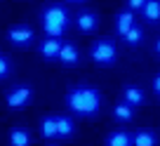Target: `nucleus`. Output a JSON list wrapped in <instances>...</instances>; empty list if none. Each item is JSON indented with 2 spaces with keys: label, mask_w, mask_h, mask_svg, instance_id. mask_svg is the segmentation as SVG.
I'll return each mask as SVG.
<instances>
[{
  "label": "nucleus",
  "mask_w": 160,
  "mask_h": 146,
  "mask_svg": "<svg viewBox=\"0 0 160 146\" xmlns=\"http://www.w3.org/2000/svg\"><path fill=\"white\" fill-rule=\"evenodd\" d=\"M66 104H68V108L75 116L92 118L101 108V92L97 87H90V85H75L66 94Z\"/></svg>",
  "instance_id": "f257e3e1"
},
{
  "label": "nucleus",
  "mask_w": 160,
  "mask_h": 146,
  "mask_svg": "<svg viewBox=\"0 0 160 146\" xmlns=\"http://www.w3.org/2000/svg\"><path fill=\"white\" fill-rule=\"evenodd\" d=\"M40 21H42V31H45L47 35L61 38V33L68 28L71 17H68V10H66L64 5H47L40 12Z\"/></svg>",
  "instance_id": "f03ea898"
},
{
  "label": "nucleus",
  "mask_w": 160,
  "mask_h": 146,
  "mask_svg": "<svg viewBox=\"0 0 160 146\" xmlns=\"http://www.w3.org/2000/svg\"><path fill=\"white\" fill-rule=\"evenodd\" d=\"M90 57H92V61L94 64H99V66H111V64H115V59H118V50H115V43H111V40H97L94 45L90 47Z\"/></svg>",
  "instance_id": "7ed1b4c3"
},
{
  "label": "nucleus",
  "mask_w": 160,
  "mask_h": 146,
  "mask_svg": "<svg viewBox=\"0 0 160 146\" xmlns=\"http://www.w3.org/2000/svg\"><path fill=\"white\" fill-rule=\"evenodd\" d=\"M31 99H33V87H31V85H17V87H12V90L7 92L5 104L10 106V108H14V111H17V108L28 106Z\"/></svg>",
  "instance_id": "20e7f679"
},
{
  "label": "nucleus",
  "mask_w": 160,
  "mask_h": 146,
  "mask_svg": "<svg viewBox=\"0 0 160 146\" xmlns=\"http://www.w3.org/2000/svg\"><path fill=\"white\" fill-rule=\"evenodd\" d=\"M33 38H35V31L31 26H12L7 31V40L17 47H28L33 43Z\"/></svg>",
  "instance_id": "39448f33"
},
{
  "label": "nucleus",
  "mask_w": 160,
  "mask_h": 146,
  "mask_svg": "<svg viewBox=\"0 0 160 146\" xmlns=\"http://www.w3.org/2000/svg\"><path fill=\"white\" fill-rule=\"evenodd\" d=\"M75 26H78L80 33H94L97 26H99V17H97L92 10H82V12H78V17H75Z\"/></svg>",
  "instance_id": "423d86ee"
},
{
  "label": "nucleus",
  "mask_w": 160,
  "mask_h": 146,
  "mask_svg": "<svg viewBox=\"0 0 160 146\" xmlns=\"http://www.w3.org/2000/svg\"><path fill=\"white\" fill-rule=\"evenodd\" d=\"M132 26H137V17H134V12L127 7V10H122L115 17V33H118V38H122Z\"/></svg>",
  "instance_id": "0eeeda50"
},
{
  "label": "nucleus",
  "mask_w": 160,
  "mask_h": 146,
  "mask_svg": "<svg viewBox=\"0 0 160 146\" xmlns=\"http://www.w3.org/2000/svg\"><path fill=\"white\" fill-rule=\"evenodd\" d=\"M57 59L64 66H75L80 61V52H78V47H75L73 43H61V50H59V54H57Z\"/></svg>",
  "instance_id": "6e6552de"
},
{
  "label": "nucleus",
  "mask_w": 160,
  "mask_h": 146,
  "mask_svg": "<svg viewBox=\"0 0 160 146\" xmlns=\"http://www.w3.org/2000/svg\"><path fill=\"white\" fill-rule=\"evenodd\" d=\"M59 50H61V40L59 38H52V35H47L45 40L38 45V52H40L42 59H57Z\"/></svg>",
  "instance_id": "1a4fd4ad"
},
{
  "label": "nucleus",
  "mask_w": 160,
  "mask_h": 146,
  "mask_svg": "<svg viewBox=\"0 0 160 146\" xmlns=\"http://www.w3.org/2000/svg\"><path fill=\"white\" fill-rule=\"evenodd\" d=\"M122 101H127V104H132L137 108V106H141L146 101V92L141 90V87H137V85H127L125 90H122Z\"/></svg>",
  "instance_id": "9d476101"
},
{
  "label": "nucleus",
  "mask_w": 160,
  "mask_h": 146,
  "mask_svg": "<svg viewBox=\"0 0 160 146\" xmlns=\"http://www.w3.org/2000/svg\"><path fill=\"white\" fill-rule=\"evenodd\" d=\"M73 132H75L73 118H68V116H57V137H61V139H68Z\"/></svg>",
  "instance_id": "9b49d317"
},
{
  "label": "nucleus",
  "mask_w": 160,
  "mask_h": 146,
  "mask_svg": "<svg viewBox=\"0 0 160 146\" xmlns=\"http://www.w3.org/2000/svg\"><path fill=\"white\" fill-rule=\"evenodd\" d=\"M113 118H115V120H120V123L132 120V118H134V106L127 104V101H120V104H115V106H113Z\"/></svg>",
  "instance_id": "f8f14e48"
},
{
  "label": "nucleus",
  "mask_w": 160,
  "mask_h": 146,
  "mask_svg": "<svg viewBox=\"0 0 160 146\" xmlns=\"http://www.w3.org/2000/svg\"><path fill=\"white\" fill-rule=\"evenodd\" d=\"M132 146H158V139L151 130H139L132 134Z\"/></svg>",
  "instance_id": "ddd939ff"
},
{
  "label": "nucleus",
  "mask_w": 160,
  "mask_h": 146,
  "mask_svg": "<svg viewBox=\"0 0 160 146\" xmlns=\"http://www.w3.org/2000/svg\"><path fill=\"white\" fill-rule=\"evenodd\" d=\"M106 146H132V134L130 132H111L108 137H106Z\"/></svg>",
  "instance_id": "4468645a"
},
{
  "label": "nucleus",
  "mask_w": 160,
  "mask_h": 146,
  "mask_svg": "<svg viewBox=\"0 0 160 146\" xmlns=\"http://www.w3.org/2000/svg\"><path fill=\"white\" fill-rule=\"evenodd\" d=\"M10 146H31V134L24 127H14L10 132Z\"/></svg>",
  "instance_id": "2eb2a0df"
},
{
  "label": "nucleus",
  "mask_w": 160,
  "mask_h": 146,
  "mask_svg": "<svg viewBox=\"0 0 160 146\" xmlns=\"http://www.w3.org/2000/svg\"><path fill=\"white\" fill-rule=\"evenodd\" d=\"M141 14L146 21H160V0H146V5L141 7Z\"/></svg>",
  "instance_id": "dca6fc26"
},
{
  "label": "nucleus",
  "mask_w": 160,
  "mask_h": 146,
  "mask_svg": "<svg viewBox=\"0 0 160 146\" xmlns=\"http://www.w3.org/2000/svg\"><path fill=\"white\" fill-rule=\"evenodd\" d=\"M40 132L45 139H54L57 137V118L54 116H45L42 123H40Z\"/></svg>",
  "instance_id": "f3484780"
},
{
  "label": "nucleus",
  "mask_w": 160,
  "mask_h": 146,
  "mask_svg": "<svg viewBox=\"0 0 160 146\" xmlns=\"http://www.w3.org/2000/svg\"><path fill=\"white\" fill-rule=\"evenodd\" d=\"M122 40H125V43H127L130 47H137V45H139L141 40H144V31H141L139 26H132V28L127 31L125 35H122Z\"/></svg>",
  "instance_id": "a211bd4d"
},
{
  "label": "nucleus",
  "mask_w": 160,
  "mask_h": 146,
  "mask_svg": "<svg viewBox=\"0 0 160 146\" xmlns=\"http://www.w3.org/2000/svg\"><path fill=\"white\" fill-rule=\"evenodd\" d=\"M10 76V59L5 54H0V80Z\"/></svg>",
  "instance_id": "6ab92c4d"
},
{
  "label": "nucleus",
  "mask_w": 160,
  "mask_h": 146,
  "mask_svg": "<svg viewBox=\"0 0 160 146\" xmlns=\"http://www.w3.org/2000/svg\"><path fill=\"white\" fill-rule=\"evenodd\" d=\"M146 5V0H127V7H130L132 12H137V10H141V7Z\"/></svg>",
  "instance_id": "aec40b11"
},
{
  "label": "nucleus",
  "mask_w": 160,
  "mask_h": 146,
  "mask_svg": "<svg viewBox=\"0 0 160 146\" xmlns=\"http://www.w3.org/2000/svg\"><path fill=\"white\" fill-rule=\"evenodd\" d=\"M153 94H155V97H160V73L153 78Z\"/></svg>",
  "instance_id": "412c9836"
},
{
  "label": "nucleus",
  "mask_w": 160,
  "mask_h": 146,
  "mask_svg": "<svg viewBox=\"0 0 160 146\" xmlns=\"http://www.w3.org/2000/svg\"><path fill=\"white\" fill-rule=\"evenodd\" d=\"M153 50H155V54H158V57H160V38H158V40H155V43H153Z\"/></svg>",
  "instance_id": "4be33fe9"
},
{
  "label": "nucleus",
  "mask_w": 160,
  "mask_h": 146,
  "mask_svg": "<svg viewBox=\"0 0 160 146\" xmlns=\"http://www.w3.org/2000/svg\"><path fill=\"white\" fill-rule=\"evenodd\" d=\"M68 3H82V0H68Z\"/></svg>",
  "instance_id": "5701e85b"
}]
</instances>
